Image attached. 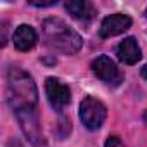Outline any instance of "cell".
Segmentation results:
<instances>
[{
	"label": "cell",
	"mask_w": 147,
	"mask_h": 147,
	"mask_svg": "<svg viewBox=\"0 0 147 147\" xmlns=\"http://www.w3.org/2000/svg\"><path fill=\"white\" fill-rule=\"evenodd\" d=\"M116 55H118V59H119L121 62L131 66V64H137V62L140 61L142 52H140V47H138L137 40H135L133 36H128V38H125V40L118 45Z\"/></svg>",
	"instance_id": "cell-10"
},
{
	"label": "cell",
	"mask_w": 147,
	"mask_h": 147,
	"mask_svg": "<svg viewBox=\"0 0 147 147\" xmlns=\"http://www.w3.org/2000/svg\"><path fill=\"white\" fill-rule=\"evenodd\" d=\"M106 147H125V144L121 142L119 137L113 135V137H109V138L106 140Z\"/></svg>",
	"instance_id": "cell-11"
},
{
	"label": "cell",
	"mask_w": 147,
	"mask_h": 147,
	"mask_svg": "<svg viewBox=\"0 0 147 147\" xmlns=\"http://www.w3.org/2000/svg\"><path fill=\"white\" fill-rule=\"evenodd\" d=\"M107 116L106 106L94 99V97H85L80 104V119L88 130H99Z\"/></svg>",
	"instance_id": "cell-4"
},
{
	"label": "cell",
	"mask_w": 147,
	"mask_h": 147,
	"mask_svg": "<svg viewBox=\"0 0 147 147\" xmlns=\"http://www.w3.org/2000/svg\"><path fill=\"white\" fill-rule=\"evenodd\" d=\"M92 69H94V73L102 82H106L107 85H113V87H118L123 82V78H125L121 69L107 55H99L92 62Z\"/></svg>",
	"instance_id": "cell-5"
},
{
	"label": "cell",
	"mask_w": 147,
	"mask_h": 147,
	"mask_svg": "<svg viewBox=\"0 0 147 147\" xmlns=\"http://www.w3.org/2000/svg\"><path fill=\"white\" fill-rule=\"evenodd\" d=\"M21 130L24 131L26 138L30 140V144L33 147H47L43 133H42V126H40V114L36 111V107H30V109H21L14 113Z\"/></svg>",
	"instance_id": "cell-3"
},
{
	"label": "cell",
	"mask_w": 147,
	"mask_h": 147,
	"mask_svg": "<svg viewBox=\"0 0 147 147\" xmlns=\"http://www.w3.org/2000/svg\"><path fill=\"white\" fill-rule=\"evenodd\" d=\"M45 92H47L50 106L55 111H62L71 102V92H69L67 85L62 83L57 78H47V82H45Z\"/></svg>",
	"instance_id": "cell-6"
},
{
	"label": "cell",
	"mask_w": 147,
	"mask_h": 147,
	"mask_svg": "<svg viewBox=\"0 0 147 147\" xmlns=\"http://www.w3.org/2000/svg\"><path fill=\"white\" fill-rule=\"evenodd\" d=\"M142 75H144V78L147 80V64H145V66L142 67Z\"/></svg>",
	"instance_id": "cell-13"
},
{
	"label": "cell",
	"mask_w": 147,
	"mask_h": 147,
	"mask_svg": "<svg viewBox=\"0 0 147 147\" xmlns=\"http://www.w3.org/2000/svg\"><path fill=\"white\" fill-rule=\"evenodd\" d=\"M42 31H43V38L49 47H52L54 50H59L62 54H67V55L76 54L83 45L82 36L67 23H64L59 18L45 19L42 24Z\"/></svg>",
	"instance_id": "cell-2"
},
{
	"label": "cell",
	"mask_w": 147,
	"mask_h": 147,
	"mask_svg": "<svg viewBox=\"0 0 147 147\" xmlns=\"http://www.w3.org/2000/svg\"><path fill=\"white\" fill-rule=\"evenodd\" d=\"M66 11L75 19L85 24H88L97 14L95 7L90 2H87V0H69V2H66Z\"/></svg>",
	"instance_id": "cell-8"
},
{
	"label": "cell",
	"mask_w": 147,
	"mask_h": 147,
	"mask_svg": "<svg viewBox=\"0 0 147 147\" xmlns=\"http://www.w3.org/2000/svg\"><path fill=\"white\" fill-rule=\"evenodd\" d=\"M31 5H36V7H49V5H54L55 0H50V2H30Z\"/></svg>",
	"instance_id": "cell-12"
},
{
	"label": "cell",
	"mask_w": 147,
	"mask_h": 147,
	"mask_svg": "<svg viewBox=\"0 0 147 147\" xmlns=\"http://www.w3.org/2000/svg\"><path fill=\"white\" fill-rule=\"evenodd\" d=\"M36 31L30 26V24H21L16 28L14 35H12V42H14V47L21 52H28L31 50L35 45H36Z\"/></svg>",
	"instance_id": "cell-9"
},
{
	"label": "cell",
	"mask_w": 147,
	"mask_h": 147,
	"mask_svg": "<svg viewBox=\"0 0 147 147\" xmlns=\"http://www.w3.org/2000/svg\"><path fill=\"white\" fill-rule=\"evenodd\" d=\"M7 100L14 113L21 109L36 107V85L28 73H24L19 67H9L7 71Z\"/></svg>",
	"instance_id": "cell-1"
},
{
	"label": "cell",
	"mask_w": 147,
	"mask_h": 147,
	"mask_svg": "<svg viewBox=\"0 0 147 147\" xmlns=\"http://www.w3.org/2000/svg\"><path fill=\"white\" fill-rule=\"evenodd\" d=\"M145 14H147V11H145Z\"/></svg>",
	"instance_id": "cell-14"
},
{
	"label": "cell",
	"mask_w": 147,
	"mask_h": 147,
	"mask_svg": "<svg viewBox=\"0 0 147 147\" xmlns=\"http://www.w3.org/2000/svg\"><path fill=\"white\" fill-rule=\"evenodd\" d=\"M130 26H131V18L130 16H126V14H111L102 21L99 35H100V38H111V36L125 33Z\"/></svg>",
	"instance_id": "cell-7"
}]
</instances>
